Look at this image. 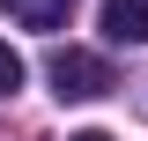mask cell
I'll use <instances>...</instances> for the list:
<instances>
[{"mask_svg":"<svg viewBox=\"0 0 148 141\" xmlns=\"http://www.w3.org/2000/svg\"><path fill=\"white\" fill-rule=\"evenodd\" d=\"M45 74H52V97H59V104H89V97L111 89V67L96 52H82V45H59V52L45 59Z\"/></svg>","mask_w":148,"mask_h":141,"instance_id":"1","label":"cell"},{"mask_svg":"<svg viewBox=\"0 0 148 141\" xmlns=\"http://www.w3.org/2000/svg\"><path fill=\"white\" fill-rule=\"evenodd\" d=\"M104 37L111 45H148V0H104Z\"/></svg>","mask_w":148,"mask_h":141,"instance_id":"2","label":"cell"},{"mask_svg":"<svg viewBox=\"0 0 148 141\" xmlns=\"http://www.w3.org/2000/svg\"><path fill=\"white\" fill-rule=\"evenodd\" d=\"M8 15H15L22 30H67L74 0H8Z\"/></svg>","mask_w":148,"mask_h":141,"instance_id":"3","label":"cell"},{"mask_svg":"<svg viewBox=\"0 0 148 141\" xmlns=\"http://www.w3.org/2000/svg\"><path fill=\"white\" fill-rule=\"evenodd\" d=\"M15 89H22V59L8 52V37H0V97H15Z\"/></svg>","mask_w":148,"mask_h":141,"instance_id":"4","label":"cell"},{"mask_svg":"<svg viewBox=\"0 0 148 141\" xmlns=\"http://www.w3.org/2000/svg\"><path fill=\"white\" fill-rule=\"evenodd\" d=\"M74 141H111V134H74Z\"/></svg>","mask_w":148,"mask_h":141,"instance_id":"5","label":"cell"}]
</instances>
